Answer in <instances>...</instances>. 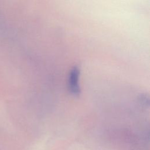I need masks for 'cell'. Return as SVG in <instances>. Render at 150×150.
Returning a JSON list of instances; mask_svg holds the SVG:
<instances>
[{
    "label": "cell",
    "instance_id": "1",
    "mask_svg": "<svg viewBox=\"0 0 150 150\" xmlns=\"http://www.w3.org/2000/svg\"><path fill=\"white\" fill-rule=\"evenodd\" d=\"M80 69L77 66H74L70 71L68 80V88L70 93L74 96L80 93V87L79 84Z\"/></svg>",
    "mask_w": 150,
    "mask_h": 150
}]
</instances>
